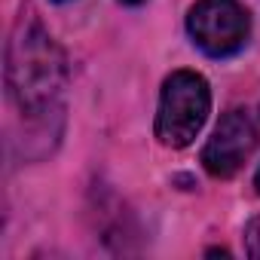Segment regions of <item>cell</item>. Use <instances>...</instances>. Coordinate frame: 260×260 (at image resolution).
<instances>
[{"label":"cell","mask_w":260,"mask_h":260,"mask_svg":"<svg viewBox=\"0 0 260 260\" xmlns=\"http://www.w3.org/2000/svg\"><path fill=\"white\" fill-rule=\"evenodd\" d=\"M68 83V61L34 13H22L7 46V89L25 116L46 113Z\"/></svg>","instance_id":"1"},{"label":"cell","mask_w":260,"mask_h":260,"mask_svg":"<svg viewBox=\"0 0 260 260\" xmlns=\"http://www.w3.org/2000/svg\"><path fill=\"white\" fill-rule=\"evenodd\" d=\"M211 113V89L196 71H175L166 77L156 110V138L159 144L181 150L196 141Z\"/></svg>","instance_id":"2"},{"label":"cell","mask_w":260,"mask_h":260,"mask_svg":"<svg viewBox=\"0 0 260 260\" xmlns=\"http://www.w3.org/2000/svg\"><path fill=\"white\" fill-rule=\"evenodd\" d=\"M187 31L205 55L226 58L245 46L251 19L236 0H199L187 16Z\"/></svg>","instance_id":"3"},{"label":"cell","mask_w":260,"mask_h":260,"mask_svg":"<svg viewBox=\"0 0 260 260\" xmlns=\"http://www.w3.org/2000/svg\"><path fill=\"white\" fill-rule=\"evenodd\" d=\"M257 150V128L245 110H230L220 116L217 128L211 132L205 150H202V166L211 178H233Z\"/></svg>","instance_id":"4"},{"label":"cell","mask_w":260,"mask_h":260,"mask_svg":"<svg viewBox=\"0 0 260 260\" xmlns=\"http://www.w3.org/2000/svg\"><path fill=\"white\" fill-rule=\"evenodd\" d=\"M242 239H245V254H248L251 260H260V217L248 220Z\"/></svg>","instance_id":"5"},{"label":"cell","mask_w":260,"mask_h":260,"mask_svg":"<svg viewBox=\"0 0 260 260\" xmlns=\"http://www.w3.org/2000/svg\"><path fill=\"white\" fill-rule=\"evenodd\" d=\"M254 190H257V196H260V169L254 172Z\"/></svg>","instance_id":"6"},{"label":"cell","mask_w":260,"mask_h":260,"mask_svg":"<svg viewBox=\"0 0 260 260\" xmlns=\"http://www.w3.org/2000/svg\"><path fill=\"white\" fill-rule=\"evenodd\" d=\"M119 4H125V7H141L144 0H119Z\"/></svg>","instance_id":"7"},{"label":"cell","mask_w":260,"mask_h":260,"mask_svg":"<svg viewBox=\"0 0 260 260\" xmlns=\"http://www.w3.org/2000/svg\"><path fill=\"white\" fill-rule=\"evenodd\" d=\"M58 4H64V0H58Z\"/></svg>","instance_id":"8"}]
</instances>
